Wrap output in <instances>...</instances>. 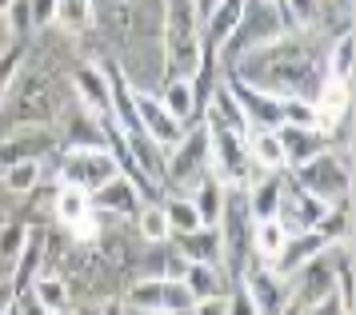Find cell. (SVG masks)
I'll use <instances>...</instances> for the list:
<instances>
[{"label": "cell", "mask_w": 356, "mask_h": 315, "mask_svg": "<svg viewBox=\"0 0 356 315\" xmlns=\"http://www.w3.org/2000/svg\"><path fill=\"white\" fill-rule=\"evenodd\" d=\"M332 36H321V28H289L273 36L268 44L252 48L232 72L220 76H236L252 88L273 92L276 100H289V96H305L316 100L324 88V52H328Z\"/></svg>", "instance_id": "obj_1"}, {"label": "cell", "mask_w": 356, "mask_h": 315, "mask_svg": "<svg viewBox=\"0 0 356 315\" xmlns=\"http://www.w3.org/2000/svg\"><path fill=\"white\" fill-rule=\"evenodd\" d=\"M65 100H68V84L56 76V68H36L24 56L0 112H4V120L13 128H49L60 120Z\"/></svg>", "instance_id": "obj_2"}, {"label": "cell", "mask_w": 356, "mask_h": 315, "mask_svg": "<svg viewBox=\"0 0 356 315\" xmlns=\"http://www.w3.org/2000/svg\"><path fill=\"white\" fill-rule=\"evenodd\" d=\"M161 48H164V76H193L200 64V12L196 0H164L161 20Z\"/></svg>", "instance_id": "obj_3"}, {"label": "cell", "mask_w": 356, "mask_h": 315, "mask_svg": "<svg viewBox=\"0 0 356 315\" xmlns=\"http://www.w3.org/2000/svg\"><path fill=\"white\" fill-rule=\"evenodd\" d=\"M280 32H289V28H284V16H280V8H276V0H248L241 20H236V28L228 32V40L216 48L220 72H232L252 48L268 44V40L280 36Z\"/></svg>", "instance_id": "obj_4"}, {"label": "cell", "mask_w": 356, "mask_h": 315, "mask_svg": "<svg viewBox=\"0 0 356 315\" xmlns=\"http://www.w3.org/2000/svg\"><path fill=\"white\" fill-rule=\"evenodd\" d=\"M289 176L308 191V196H316V200L328 207V204H337V200H348V191H353V152L324 148L321 156H312V160H305V164L289 168Z\"/></svg>", "instance_id": "obj_5"}, {"label": "cell", "mask_w": 356, "mask_h": 315, "mask_svg": "<svg viewBox=\"0 0 356 315\" xmlns=\"http://www.w3.org/2000/svg\"><path fill=\"white\" fill-rule=\"evenodd\" d=\"M49 160L56 184H72L81 191H97L100 184H108L120 172L113 148H65V152H52Z\"/></svg>", "instance_id": "obj_6"}, {"label": "cell", "mask_w": 356, "mask_h": 315, "mask_svg": "<svg viewBox=\"0 0 356 315\" xmlns=\"http://www.w3.org/2000/svg\"><path fill=\"white\" fill-rule=\"evenodd\" d=\"M204 172H209V128L188 124V132L164 152L161 184H168V188H177V191H188Z\"/></svg>", "instance_id": "obj_7"}, {"label": "cell", "mask_w": 356, "mask_h": 315, "mask_svg": "<svg viewBox=\"0 0 356 315\" xmlns=\"http://www.w3.org/2000/svg\"><path fill=\"white\" fill-rule=\"evenodd\" d=\"M289 287H292V300L300 303V307H312V303L328 300L332 287H337V255H332V244L321 255H312L308 264H300V268L292 271Z\"/></svg>", "instance_id": "obj_8"}, {"label": "cell", "mask_w": 356, "mask_h": 315, "mask_svg": "<svg viewBox=\"0 0 356 315\" xmlns=\"http://www.w3.org/2000/svg\"><path fill=\"white\" fill-rule=\"evenodd\" d=\"M244 284V291L252 296V303H257L260 315H276L284 303L292 300V287L289 280L280 275L276 268H268V264H260V259H248V268L236 275Z\"/></svg>", "instance_id": "obj_9"}, {"label": "cell", "mask_w": 356, "mask_h": 315, "mask_svg": "<svg viewBox=\"0 0 356 315\" xmlns=\"http://www.w3.org/2000/svg\"><path fill=\"white\" fill-rule=\"evenodd\" d=\"M324 216V204L316 196H308L289 172H284V188H280V207H276V220L284 232H316V223Z\"/></svg>", "instance_id": "obj_10"}, {"label": "cell", "mask_w": 356, "mask_h": 315, "mask_svg": "<svg viewBox=\"0 0 356 315\" xmlns=\"http://www.w3.org/2000/svg\"><path fill=\"white\" fill-rule=\"evenodd\" d=\"M132 104H136V116H140L145 136L152 144H161L164 152H168V148L184 136V132H188V124H184V120H177L172 112L164 108L161 100H156V92H140V88H132Z\"/></svg>", "instance_id": "obj_11"}, {"label": "cell", "mask_w": 356, "mask_h": 315, "mask_svg": "<svg viewBox=\"0 0 356 315\" xmlns=\"http://www.w3.org/2000/svg\"><path fill=\"white\" fill-rule=\"evenodd\" d=\"M88 200H92V212H100L104 220H132L136 207L145 204L140 188L132 184L129 176H120V172H116L108 184H100L97 191H88Z\"/></svg>", "instance_id": "obj_12"}, {"label": "cell", "mask_w": 356, "mask_h": 315, "mask_svg": "<svg viewBox=\"0 0 356 315\" xmlns=\"http://www.w3.org/2000/svg\"><path fill=\"white\" fill-rule=\"evenodd\" d=\"M228 84V92L236 96V104H241L244 120L248 128H280V100L273 92H264V88H252V84H244L236 76H220Z\"/></svg>", "instance_id": "obj_13"}, {"label": "cell", "mask_w": 356, "mask_h": 315, "mask_svg": "<svg viewBox=\"0 0 356 315\" xmlns=\"http://www.w3.org/2000/svg\"><path fill=\"white\" fill-rule=\"evenodd\" d=\"M44 244H49V228H29V239H24V248L20 255L13 259V268H8V287H13V296H24L33 280L44 271Z\"/></svg>", "instance_id": "obj_14"}, {"label": "cell", "mask_w": 356, "mask_h": 315, "mask_svg": "<svg viewBox=\"0 0 356 315\" xmlns=\"http://www.w3.org/2000/svg\"><path fill=\"white\" fill-rule=\"evenodd\" d=\"M276 140L284 148V164L296 168V164H305V160L321 156L324 148H328V136H324L321 124H280L276 128Z\"/></svg>", "instance_id": "obj_15"}, {"label": "cell", "mask_w": 356, "mask_h": 315, "mask_svg": "<svg viewBox=\"0 0 356 315\" xmlns=\"http://www.w3.org/2000/svg\"><path fill=\"white\" fill-rule=\"evenodd\" d=\"M244 4L248 0H216L209 12L200 16V52H216L228 40V32L236 28Z\"/></svg>", "instance_id": "obj_16"}, {"label": "cell", "mask_w": 356, "mask_h": 315, "mask_svg": "<svg viewBox=\"0 0 356 315\" xmlns=\"http://www.w3.org/2000/svg\"><path fill=\"white\" fill-rule=\"evenodd\" d=\"M168 244H172L188 264H216V268H220V232L209 228V223L188 228V232H172Z\"/></svg>", "instance_id": "obj_17"}, {"label": "cell", "mask_w": 356, "mask_h": 315, "mask_svg": "<svg viewBox=\"0 0 356 315\" xmlns=\"http://www.w3.org/2000/svg\"><path fill=\"white\" fill-rule=\"evenodd\" d=\"M244 152H248L252 172H289L284 148H280V140H276V128H248Z\"/></svg>", "instance_id": "obj_18"}, {"label": "cell", "mask_w": 356, "mask_h": 315, "mask_svg": "<svg viewBox=\"0 0 356 315\" xmlns=\"http://www.w3.org/2000/svg\"><path fill=\"white\" fill-rule=\"evenodd\" d=\"M324 248H328V244H324L321 232H292V236L284 239V248L276 252V259L268 264V268H276L280 275H284V280H289V275L300 268V264H308L312 255H321Z\"/></svg>", "instance_id": "obj_19"}, {"label": "cell", "mask_w": 356, "mask_h": 315, "mask_svg": "<svg viewBox=\"0 0 356 315\" xmlns=\"http://www.w3.org/2000/svg\"><path fill=\"white\" fill-rule=\"evenodd\" d=\"M156 100H161L164 108L172 112L177 120H184V124H196L200 116H196V92H193V76H168L156 84Z\"/></svg>", "instance_id": "obj_20"}, {"label": "cell", "mask_w": 356, "mask_h": 315, "mask_svg": "<svg viewBox=\"0 0 356 315\" xmlns=\"http://www.w3.org/2000/svg\"><path fill=\"white\" fill-rule=\"evenodd\" d=\"M24 296H33V300L40 303L49 315H60V312H68V307H72V284H68L65 275H56L52 268L40 271Z\"/></svg>", "instance_id": "obj_21"}, {"label": "cell", "mask_w": 356, "mask_h": 315, "mask_svg": "<svg viewBox=\"0 0 356 315\" xmlns=\"http://www.w3.org/2000/svg\"><path fill=\"white\" fill-rule=\"evenodd\" d=\"M180 284L188 287L193 300H209V296H225L232 280H228V271L216 268V264H184Z\"/></svg>", "instance_id": "obj_22"}, {"label": "cell", "mask_w": 356, "mask_h": 315, "mask_svg": "<svg viewBox=\"0 0 356 315\" xmlns=\"http://www.w3.org/2000/svg\"><path fill=\"white\" fill-rule=\"evenodd\" d=\"M44 180V160H17L8 168H0V191H8L13 200L33 196Z\"/></svg>", "instance_id": "obj_23"}, {"label": "cell", "mask_w": 356, "mask_h": 315, "mask_svg": "<svg viewBox=\"0 0 356 315\" xmlns=\"http://www.w3.org/2000/svg\"><path fill=\"white\" fill-rule=\"evenodd\" d=\"M92 212V200H88V191L72 188V184H56L52 188V220L60 223V228H68V223L84 220Z\"/></svg>", "instance_id": "obj_24"}, {"label": "cell", "mask_w": 356, "mask_h": 315, "mask_svg": "<svg viewBox=\"0 0 356 315\" xmlns=\"http://www.w3.org/2000/svg\"><path fill=\"white\" fill-rule=\"evenodd\" d=\"M132 223H136V236L145 239V244H168V236H172V228H168V216H164L161 200H145V204L136 207Z\"/></svg>", "instance_id": "obj_25"}, {"label": "cell", "mask_w": 356, "mask_h": 315, "mask_svg": "<svg viewBox=\"0 0 356 315\" xmlns=\"http://www.w3.org/2000/svg\"><path fill=\"white\" fill-rule=\"evenodd\" d=\"M289 232L280 228V220H252V259L260 264H273L276 252L284 248Z\"/></svg>", "instance_id": "obj_26"}, {"label": "cell", "mask_w": 356, "mask_h": 315, "mask_svg": "<svg viewBox=\"0 0 356 315\" xmlns=\"http://www.w3.org/2000/svg\"><path fill=\"white\" fill-rule=\"evenodd\" d=\"M164 216H168V228L172 232H188V228H200V216H196L193 200L184 196V191H172L168 200H161Z\"/></svg>", "instance_id": "obj_27"}, {"label": "cell", "mask_w": 356, "mask_h": 315, "mask_svg": "<svg viewBox=\"0 0 356 315\" xmlns=\"http://www.w3.org/2000/svg\"><path fill=\"white\" fill-rule=\"evenodd\" d=\"M24 56H29V44H24V40H13L8 48H0V104H4V96L13 88V80H17Z\"/></svg>", "instance_id": "obj_28"}, {"label": "cell", "mask_w": 356, "mask_h": 315, "mask_svg": "<svg viewBox=\"0 0 356 315\" xmlns=\"http://www.w3.org/2000/svg\"><path fill=\"white\" fill-rule=\"evenodd\" d=\"M280 124H321L316 104L305 100V96H289V100H280Z\"/></svg>", "instance_id": "obj_29"}, {"label": "cell", "mask_w": 356, "mask_h": 315, "mask_svg": "<svg viewBox=\"0 0 356 315\" xmlns=\"http://www.w3.org/2000/svg\"><path fill=\"white\" fill-rule=\"evenodd\" d=\"M225 315H260L257 312V303H252V296L244 291L241 280H232L225 291Z\"/></svg>", "instance_id": "obj_30"}, {"label": "cell", "mask_w": 356, "mask_h": 315, "mask_svg": "<svg viewBox=\"0 0 356 315\" xmlns=\"http://www.w3.org/2000/svg\"><path fill=\"white\" fill-rule=\"evenodd\" d=\"M300 315H348L344 307L337 303V296H328V300H321V303H312V307H305Z\"/></svg>", "instance_id": "obj_31"}, {"label": "cell", "mask_w": 356, "mask_h": 315, "mask_svg": "<svg viewBox=\"0 0 356 315\" xmlns=\"http://www.w3.org/2000/svg\"><path fill=\"white\" fill-rule=\"evenodd\" d=\"M196 315H225V296H209V300H196L193 303Z\"/></svg>", "instance_id": "obj_32"}, {"label": "cell", "mask_w": 356, "mask_h": 315, "mask_svg": "<svg viewBox=\"0 0 356 315\" xmlns=\"http://www.w3.org/2000/svg\"><path fill=\"white\" fill-rule=\"evenodd\" d=\"M100 315H124V300L120 296H104L100 300Z\"/></svg>", "instance_id": "obj_33"}, {"label": "cell", "mask_w": 356, "mask_h": 315, "mask_svg": "<svg viewBox=\"0 0 356 315\" xmlns=\"http://www.w3.org/2000/svg\"><path fill=\"white\" fill-rule=\"evenodd\" d=\"M13 44V32H8V20H4V12H0V48Z\"/></svg>", "instance_id": "obj_34"}, {"label": "cell", "mask_w": 356, "mask_h": 315, "mask_svg": "<svg viewBox=\"0 0 356 315\" xmlns=\"http://www.w3.org/2000/svg\"><path fill=\"white\" fill-rule=\"evenodd\" d=\"M300 312H305V307H300V303H296V300H289V303H284V307H280V312H276V315H300Z\"/></svg>", "instance_id": "obj_35"}, {"label": "cell", "mask_w": 356, "mask_h": 315, "mask_svg": "<svg viewBox=\"0 0 356 315\" xmlns=\"http://www.w3.org/2000/svg\"><path fill=\"white\" fill-rule=\"evenodd\" d=\"M212 4H216V0H196V12L204 16V12H209V8H212Z\"/></svg>", "instance_id": "obj_36"}, {"label": "cell", "mask_w": 356, "mask_h": 315, "mask_svg": "<svg viewBox=\"0 0 356 315\" xmlns=\"http://www.w3.org/2000/svg\"><path fill=\"white\" fill-rule=\"evenodd\" d=\"M124 315H152V312H140V307H129V303H124Z\"/></svg>", "instance_id": "obj_37"}, {"label": "cell", "mask_w": 356, "mask_h": 315, "mask_svg": "<svg viewBox=\"0 0 356 315\" xmlns=\"http://www.w3.org/2000/svg\"><path fill=\"white\" fill-rule=\"evenodd\" d=\"M168 315H196L193 307H180V312H168Z\"/></svg>", "instance_id": "obj_38"}, {"label": "cell", "mask_w": 356, "mask_h": 315, "mask_svg": "<svg viewBox=\"0 0 356 315\" xmlns=\"http://www.w3.org/2000/svg\"><path fill=\"white\" fill-rule=\"evenodd\" d=\"M8 4H13V0H0V12H8Z\"/></svg>", "instance_id": "obj_39"}, {"label": "cell", "mask_w": 356, "mask_h": 315, "mask_svg": "<svg viewBox=\"0 0 356 315\" xmlns=\"http://www.w3.org/2000/svg\"><path fill=\"white\" fill-rule=\"evenodd\" d=\"M4 216H8V212H4V207H0V220H4Z\"/></svg>", "instance_id": "obj_40"}, {"label": "cell", "mask_w": 356, "mask_h": 315, "mask_svg": "<svg viewBox=\"0 0 356 315\" xmlns=\"http://www.w3.org/2000/svg\"><path fill=\"white\" fill-rule=\"evenodd\" d=\"M60 315H68V312H60Z\"/></svg>", "instance_id": "obj_41"}]
</instances>
